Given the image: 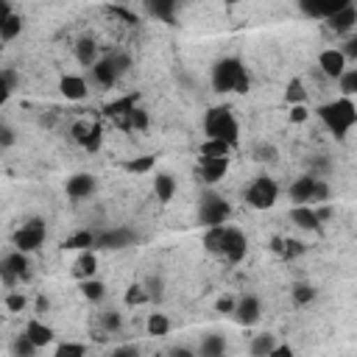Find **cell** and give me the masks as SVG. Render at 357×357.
<instances>
[{"label": "cell", "mask_w": 357, "mask_h": 357, "mask_svg": "<svg viewBox=\"0 0 357 357\" xmlns=\"http://www.w3.org/2000/svg\"><path fill=\"white\" fill-rule=\"evenodd\" d=\"M315 114L321 117V123H324V126H326L337 139H346L349 128L357 123V106H354V100H351V98H343V95H340L337 100L321 103Z\"/></svg>", "instance_id": "cell-1"}, {"label": "cell", "mask_w": 357, "mask_h": 357, "mask_svg": "<svg viewBox=\"0 0 357 357\" xmlns=\"http://www.w3.org/2000/svg\"><path fill=\"white\" fill-rule=\"evenodd\" d=\"M248 73L243 67L240 59L234 56H226V59H218L212 64V89L226 95V92H248Z\"/></svg>", "instance_id": "cell-2"}, {"label": "cell", "mask_w": 357, "mask_h": 357, "mask_svg": "<svg viewBox=\"0 0 357 357\" xmlns=\"http://www.w3.org/2000/svg\"><path fill=\"white\" fill-rule=\"evenodd\" d=\"M204 134H206V139H223V142H229L234 148L237 145V134H240L234 112L229 106H212L204 114Z\"/></svg>", "instance_id": "cell-3"}, {"label": "cell", "mask_w": 357, "mask_h": 357, "mask_svg": "<svg viewBox=\"0 0 357 357\" xmlns=\"http://www.w3.org/2000/svg\"><path fill=\"white\" fill-rule=\"evenodd\" d=\"M229 215H231V206H229V201H223V195H218V192L201 195V204H198V223L201 226H206V229L226 226Z\"/></svg>", "instance_id": "cell-4"}, {"label": "cell", "mask_w": 357, "mask_h": 357, "mask_svg": "<svg viewBox=\"0 0 357 357\" xmlns=\"http://www.w3.org/2000/svg\"><path fill=\"white\" fill-rule=\"evenodd\" d=\"M279 198V184L271 176H257L245 190V204L254 209H271Z\"/></svg>", "instance_id": "cell-5"}, {"label": "cell", "mask_w": 357, "mask_h": 357, "mask_svg": "<svg viewBox=\"0 0 357 357\" xmlns=\"http://www.w3.org/2000/svg\"><path fill=\"white\" fill-rule=\"evenodd\" d=\"M11 243H14V251H22V254L36 251V248L45 243V220H42V218L25 220V223L11 234Z\"/></svg>", "instance_id": "cell-6"}, {"label": "cell", "mask_w": 357, "mask_h": 357, "mask_svg": "<svg viewBox=\"0 0 357 357\" xmlns=\"http://www.w3.org/2000/svg\"><path fill=\"white\" fill-rule=\"evenodd\" d=\"M0 276L6 287H14L17 282H22L28 276V254L22 251H8L0 262Z\"/></svg>", "instance_id": "cell-7"}, {"label": "cell", "mask_w": 357, "mask_h": 357, "mask_svg": "<svg viewBox=\"0 0 357 357\" xmlns=\"http://www.w3.org/2000/svg\"><path fill=\"white\" fill-rule=\"evenodd\" d=\"M134 243H137V234L126 226H114V229L95 234V248H106V251H120V248H128Z\"/></svg>", "instance_id": "cell-8"}, {"label": "cell", "mask_w": 357, "mask_h": 357, "mask_svg": "<svg viewBox=\"0 0 357 357\" xmlns=\"http://www.w3.org/2000/svg\"><path fill=\"white\" fill-rule=\"evenodd\" d=\"M346 6H349V0H298L301 14L312 17V20H332Z\"/></svg>", "instance_id": "cell-9"}, {"label": "cell", "mask_w": 357, "mask_h": 357, "mask_svg": "<svg viewBox=\"0 0 357 357\" xmlns=\"http://www.w3.org/2000/svg\"><path fill=\"white\" fill-rule=\"evenodd\" d=\"M318 70L326 75V78H332V81H337L349 67H346V56L340 53V47H329V50H321V56H318Z\"/></svg>", "instance_id": "cell-10"}, {"label": "cell", "mask_w": 357, "mask_h": 357, "mask_svg": "<svg viewBox=\"0 0 357 357\" xmlns=\"http://www.w3.org/2000/svg\"><path fill=\"white\" fill-rule=\"evenodd\" d=\"M259 318H262V304H259V298L251 296V293L240 296V298H237V310H234V321H237L240 326H254Z\"/></svg>", "instance_id": "cell-11"}, {"label": "cell", "mask_w": 357, "mask_h": 357, "mask_svg": "<svg viewBox=\"0 0 357 357\" xmlns=\"http://www.w3.org/2000/svg\"><path fill=\"white\" fill-rule=\"evenodd\" d=\"M245 248H248V240H245V234H243L240 229H234V226H226V245H223V259H226V262H231V265H237V262L245 257Z\"/></svg>", "instance_id": "cell-12"}, {"label": "cell", "mask_w": 357, "mask_h": 357, "mask_svg": "<svg viewBox=\"0 0 357 357\" xmlns=\"http://www.w3.org/2000/svg\"><path fill=\"white\" fill-rule=\"evenodd\" d=\"M64 190H67V195H70V198L81 201V198H89V195L98 190V178H95L92 173H75V176H70V178H67Z\"/></svg>", "instance_id": "cell-13"}, {"label": "cell", "mask_w": 357, "mask_h": 357, "mask_svg": "<svg viewBox=\"0 0 357 357\" xmlns=\"http://www.w3.org/2000/svg\"><path fill=\"white\" fill-rule=\"evenodd\" d=\"M315 176L312 173H304L298 176L293 184H290V201L296 206H312V190H315Z\"/></svg>", "instance_id": "cell-14"}, {"label": "cell", "mask_w": 357, "mask_h": 357, "mask_svg": "<svg viewBox=\"0 0 357 357\" xmlns=\"http://www.w3.org/2000/svg\"><path fill=\"white\" fill-rule=\"evenodd\" d=\"M226 170H229V159H201L195 167V176L204 184H215L226 176Z\"/></svg>", "instance_id": "cell-15"}, {"label": "cell", "mask_w": 357, "mask_h": 357, "mask_svg": "<svg viewBox=\"0 0 357 357\" xmlns=\"http://www.w3.org/2000/svg\"><path fill=\"white\" fill-rule=\"evenodd\" d=\"M137 98H139V95L134 92V95H126V98H117V100L106 103V106H103L106 117H114V120H120L123 128H128V114L137 109Z\"/></svg>", "instance_id": "cell-16"}, {"label": "cell", "mask_w": 357, "mask_h": 357, "mask_svg": "<svg viewBox=\"0 0 357 357\" xmlns=\"http://www.w3.org/2000/svg\"><path fill=\"white\" fill-rule=\"evenodd\" d=\"M354 25H357V6L354 3H349L346 8H340L332 20H326V28L335 31V33H351Z\"/></svg>", "instance_id": "cell-17"}, {"label": "cell", "mask_w": 357, "mask_h": 357, "mask_svg": "<svg viewBox=\"0 0 357 357\" xmlns=\"http://www.w3.org/2000/svg\"><path fill=\"white\" fill-rule=\"evenodd\" d=\"M89 73H92V81H95L98 86H103V89H112V86L117 84V78H120L109 56H103V59H100V61H98V64H95Z\"/></svg>", "instance_id": "cell-18"}, {"label": "cell", "mask_w": 357, "mask_h": 357, "mask_svg": "<svg viewBox=\"0 0 357 357\" xmlns=\"http://www.w3.org/2000/svg\"><path fill=\"white\" fill-rule=\"evenodd\" d=\"M59 92L67 98V100H84L86 98V81L81 75H61L59 81Z\"/></svg>", "instance_id": "cell-19"}, {"label": "cell", "mask_w": 357, "mask_h": 357, "mask_svg": "<svg viewBox=\"0 0 357 357\" xmlns=\"http://www.w3.org/2000/svg\"><path fill=\"white\" fill-rule=\"evenodd\" d=\"M95 271H98V257L95 251H81L78 259L73 262V276L78 282H86V279H95Z\"/></svg>", "instance_id": "cell-20"}, {"label": "cell", "mask_w": 357, "mask_h": 357, "mask_svg": "<svg viewBox=\"0 0 357 357\" xmlns=\"http://www.w3.org/2000/svg\"><path fill=\"white\" fill-rule=\"evenodd\" d=\"M290 220L298 229H304V231H318L321 229V220L315 215V206H293L290 209Z\"/></svg>", "instance_id": "cell-21"}, {"label": "cell", "mask_w": 357, "mask_h": 357, "mask_svg": "<svg viewBox=\"0 0 357 357\" xmlns=\"http://www.w3.org/2000/svg\"><path fill=\"white\" fill-rule=\"evenodd\" d=\"M75 59H78V64H84V67H95L100 59H98V45H95V39L92 36H81L78 42H75Z\"/></svg>", "instance_id": "cell-22"}, {"label": "cell", "mask_w": 357, "mask_h": 357, "mask_svg": "<svg viewBox=\"0 0 357 357\" xmlns=\"http://www.w3.org/2000/svg\"><path fill=\"white\" fill-rule=\"evenodd\" d=\"M25 335L42 349V346H47L50 340H53V329L45 324V321H39V318H31L28 324H25Z\"/></svg>", "instance_id": "cell-23"}, {"label": "cell", "mask_w": 357, "mask_h": 357, "mask_svg": "<svg viewBox=\"0 0 357 357\" xmlns=\"http://www.w3.org/2000/svg\"><path fill=\"white\" fill-rule=\"evenodd\" d=\"M153 192H156L159 204H167L176 195V178L170 173H156L153 176Z\"/></svg>", "instance_id": "cell-24"}, {"label": "cell", "mask_w": 357, "mask_h": 357, "mask_svg": "<svg viewBox=\"0 0 357 357\" xmlns=\"http://www.w3.org/2000/svg\"><path fill=\"white\" fill-rule=\"evenodd\" d=\"M223 245H226V226H215L204 231V248L215 257H223Z\"/></svg>", "instance_id": "cell-25"}, {"label": "cell", "mask_w": 357, "mask_h": 357, "mask_svg": "<svg viewBox=\"0 0 357 357\" xmlns=\"http://www.w3.org/2000/svg\"><path fill=\"white\" fill-rule=\"evenodd\" d=\"M198 357H226V337L223 335H206L198 346Z\"/></svg>", "instance_id": "cell-26"}, {"label": "cell", "mask_w": 357, "mask_h": 357, "mask_svg": "<svg viewBox=\"0 0 357 357\" xmlns=\"http://www.w3.org/2000/svg\"><path fill=\"white\" fill-rule=\"evenodd\" d=\"M64 248H67V251H92V248H95V231L81 229V231L70 234V237L64 240Z\"/></svg>", "instance_id": "cell-27"}, {"label": "cell", "mask_w": 357, "mask_h": 357, "mask_svg": "<svg viewBox=\"0 0 357 357\" xmlns=\"http://www.w3.org/2000/svg\"><path fill=\"white\" fill-rule=\"evenodd\" d=\"M279 346L276 335L271 332H262V335H254L251 337V357H271V351Z\"/></svg>", "instance_id": "cell-28"}, {"label": "cell", "mask_w": 357, "mask_h": 357, "mask_svg": "<svg viewBox=\"0 0 357 357\" xmlns=\"http://www.w3.org/2000/svg\"><path fill=\"white\" fill-rule=\"evenodd\" d=\"M17 84H20L17 70H14V67H3V73H0V106L8 103V98H11L14 89H17Z\"/></svg>", "instance_id": "cell-29"}, {"label": "cell", "mask_w": 357, "mask_h": 357, "mask_svg": "<svg viewBox=\"0 0 357 357\" xmlns=\"http://www.w3.org/2000/svg\"><path fill=\"white\" fill-rule=\"evenodd\" d=\"M231 145L223 139H204L201 142V159H229Z\"/></svg>", "instance_id": "cell-30"}, {"label": "cell", "mask_w": 357, "mask_h": 357, "mask_svg": "<svg viewBox=\"0 0 357 357\" xmlns=\"http://www.w3.org/2000/svg\"><path fill=\"white\" fill-rule=\"evenodd\" d=\"M22 14H8V17H3L0 20V39L3 42H11V39H17L20 33H22Z\"/></svg>", "instance_id": "cell-31"}, {"label": "cell", "mask_w": 357, "mask_h": 357, "mask_svg": "<svg viewBox=\"0 0 357 357\" xmlns=\"http://www.w3.org/2000/svg\"><path fill=\"white\" fill-rule=\"evenodd\" d=\"M145 329H148V335H153V337H165V335L170 332V318H167L165 312H151L148 321H145Z\"/></svg>", "instance_id": "cell-32"}, {"label": "cell", "mask_w": 357, "mask_h": 357, "mask_svg": "<svg viewBox=\"0 0 357 357\" xmlns=\"http://www.w3.org/2000/svg\"><path fill=\"white\" fill-rule=\"evenodd\" d=\"M145 11H148L151 17H159L162 22H173V11H176V3H170V0L145 3Z\"/></svg>", "instance_id": "cell-33"}, {"label": "cell", "mask_w": 357, "mask_h": 357, "mask_svg": "<svg viewBox=\"0 0 357 357\" xmlns=\"http://www.w3.org/2000/svg\"><path fill=\"white\" fill-rule=\"evenodd\" d=\"M81 296H84L86 301L98 304V301H103V296H106V284H103L100 279H86V282H81Z\"/></svg>", "instance_id": "cell-34"}, {"label": "cell", "mask_w": 357, "mask_h": 357, "mask_svg": "<svg viewBox=\"0 0 357 357\" xmlns=\"http://www.w3.org/2000/svg\"><path fill=\"white\" fill-rule=\"evenodd\" d=\"M290 296H293V301L298 304V307H304V304H312L315 301V287L310 284V282H296L293 287H290Z\"/></svg>", "instance_id": "cell-35"}, {"label": "cell", "mask_w": 357, "mask_h": 357, "mask_svg": "<svg viewBox=\"0 0 357 357\" xmlns=\"http://www.w3.org/2000/svg\"><path fill=\"white\" fill-rule=\"evenodd\" d=\"M36 349H39V346H36L25 332L11 340V354H14V357H36Z\"/></svg>", "instance_id": "cell-36"}, {"label": "cell", "mask_w": 357, "mask_h": 357, "mask_svg": "<svg viewBox=\"0 0 357 357\" xmlns=\"http://www.w3.org/2000/svg\"><path fill=\"white\" fill-rule=\"evenodd\" d=\"M284 100H287L290 106H304V100H307V89H304L301 78H293V81L287 84V89H284Z\"/></svg>", "instance_id": "cell-37"}, {"label": "cell", "mask_w": 357, "mask_h": 357, "mask_svg": "<svg viewBox=\"0 0 357 357\" xmlns=\"http://www.w3.org/2000/svg\"><path fill=\"white\" fill-rule=\"evenodd\" d=\"M337 86H340L343 98L357 95V67H349V70H346V73L337 78Z\"/></svg>", "instance_id": "cell-38"}, {"label": "cell", "mask_w": 357, "mask_h": 357, "mask_svg": "<svg viewBox=\"0 0 357 357\" xmlns=\"http://www.w3.org/2000/svg\"><path fill=\"white\" fill-rule=\"evenodd\" d=\"M92 131H95V126H89L86 120H78V123H73V128H70V134H73V139L78 142V145H89V139H92Z\"/></svg>", "instance_id": "cell-39"}, {"label": "cell", "mask_w": 357, "mask_h": 357, "mask_svg": "<svg viewBox=\"0 0 357 357\" xmlns=\"http://www.w3.org/2000/svg\"><path fill=\"white\" fill-rule=\"evenodd\" d=\"M53 357H86V346L84 343H75V340H67V343H59Z\"/></svg>", "instance_id": "cell-40"}, {"label": "cell", "mask_w": 357, "mask_h": 357, "mask_svg": "<svg viewBox=\"0 0 357 357\" xmlns=\"http://www.w3.org/2000/svg\"><path fill=\"white\" fill-rule=\"evenodd\" d=\"M142 287L148 290V298H151V301H159V298L165 296V282H162V276H156V273H151V276L142 282Z\"/></svg>", "instance_id": "cell-41"}, {"label": "cell", "mask_w": 357, "mask_h": 357, "mask_svg": "<svg viewBox=\"0 0 357 357\" xmlns=\"http://www.w3.org/2000/svg\"><path fill=\"white\" fill-rule=\"evenodd\" d=\"M254 159L257 162H276L279 159V148L271 145V142H259V145H254Z\"/></svg>", "instance_id": "cell-42"}, {"label": "cell", "mask_w": 357, "mask_h": 357, "mask_svg": "<svg viewBox=\"0 0 357 357\" xmlns=\"http://www.w3.org/2000/svg\"><path fill=\"white\" fill-rule=\"evenodd\" d=\"M153 165H156V156H137V159L126 162V170L128 173H148V170H153Z\"/></svg>", "instance_id": "cell-43"}, {"label": "cell", "mask_w": 357, "mask_h": 357, "mask_svg": "<svg viewBox=\"0 0 357 357\" xmlns=\"http://www.w3.org/2000/svg\"><path fill=\"white\" fill-rule=\"evenodd\" d=\"M145 301H151V298H148V290L142 284H131L126 290V304L128 307H137V304H145Z\"/></svg>", "instance_id": "cell-44"}, {"label": "cell", "mask_w": 357, "mask_h": 357, "mask_svg": "<svg viewBox=\"0 0 357 357\" xmlns=\"http://www.w3.org/2000/svg\"><path fill=\"white\" fill-rule=\"evenodd\" d=\"M109 59H112V64H114L117 75L128 73V67H131V56H128V53H123V50H112V53H109Z\"/></svg>", "instance_id": "cell-45"}, {"label": "cell", "mask_w": 357, "mask_h": 357, "mask_svg": "<svg viewBox=\"0 0 357 357\" xmlns=\"http://www.w3.org/2000/svg\"><path fill=\"white\" fill-rule=\"evenodd\" d=\"M128 128H134V131H145V128H148V112L137 106V109L128 114Z\"/></svg>", "instance_id": "cell-46"}, {"label": "cell", "mask_w": 357, "mask_h": 357, "mask_svg": "<svg viewBox=\"0 0 357 357\" xmlns=\"http://www.w3.org/2000/svg\"><path fill=\"white\" fill-rule=\"evenodd\" d=\"M100 324H103L106 332H117V329L123 326V315H120L117 310H106L103 318H100Z\"/></svg>", "instance_id": "cell-47"}, {"label": "cell", "mask_w": 357, "mask_h": 357, "mask_svg": "<svg viewBox=\"0 0 357 357\" xmlns=\"http://www.w3.org/2000/svg\"><path fill=\"white\" fill-rule=\"evenodd\" d=\"M307 251V245L301 243V240H284V251H282V257L284 259H296V257H301Z\"/></svg>", "instance_id": "cell-48"}, {"label": "cell", "mask_w": 357, "mask_h": 357, "mask_svg": "<svg viewBox=\"0 0 357 357\" xmlns=\"http://www.w3.org/2000/svg\"><path fill=\"white\" fill-rule=\"evenodd\" d=\"M329 195H332L329 184L324 178H318L315 181V190H312V204H324V201H329Z\"/></svg>", "instance_id": "cell-49"}, {"label": "cell", "mask_w": 357, "mask_h": 357, "mask_svg": "<svg viewBox=\"0 0 357 357\" xmlns=\"http://www.w3.org/2000/svg\"><path fill=\"white\" fill-rule=\"evenodd\" d=\"M25 304H28V298L22 293H8L6 296V310H11V312H22Z\"/></svg>", "instance_id": "cell-50"}, {"label": "cell", "mask_w": 357, "mask_h": 357, "mask_svg": "<svg viewBox=\"0 0 357 357\" xmlns=\"http://www.w3.org/2000/svg\"><path fill=\"white\" fill-rule=\"evenodd\" d=\"M340 53L346 56V61H349V59H354V61H357V33H349V36H346V42H343Z\"/></svg>", "instance_id": "cell-51"}, {"label": "cell", "mask_w": 357, "mask_h": 357, "mask_svg": "<svg viewBox=\"0 0 357 357\" xmlns=\"http://www.w3.org/2000/svg\"><path fill=\"white\" fill-rule=\"evenodd\" d=\"M109 357H139V346H134V343H123V346L112 349Z\"/></svg>", "instance_id": "cell-52"}, {"label": "cell", "mask_w": 357, "mask_h": 357, "mask_svg": "<svg viewBox=\"0 0 357 357\" xmlns=\"http://www.w3.org/2000/svg\"><path fill=\"white\" fill-rule=\"evenodd\" d=\"M14 145V128L8 123H0V148H11Z\"/></svg>", "instance_id": "cell-53"}, {"label": "cell", "mask_w": 357, "mask_h": 357, "mask_svg": "<svg viewBox=\"0 0 357 357\" xmlns=\"http://www.w3.org/2000/svg\"><path fill=\"white\" fill-rule=\"evenodd\" d=\"M215 310H218V312H229V315H234V310H237V301H234L231 296H223V298H218Z\"/></svg>", "instance_id": "cell-54"}, {"label": "cell", "mask_w": 357, "mask_h": 357, "mask_svg": "<svg viewBox=\"0 0 357 357\" xmlns=\"http://www.w3.org/2000/svg\"><path fill=\"white\" fill-rule=\"evenodd\" d=\"M100 142H103V131H100V126H95V131H92V139H89V145H86V151H89V153H95V151L100 148Z\"/></svg>", "instance_id": "cell-55"}, {"label": "cell", "mask_w": 357, "mask_h": 357, "mask_svg": "<svg viewBox=\"0 0 357 357\" xmlns=\"http://www.w3.org/2000/svg\"><path fill=\"white\" fill-rule=\"evenodd\" d=\"M167 357H198V351H192V349H187V346H173V349L167 351Z\"/></svg>", "instance_id": "cell-56"}, {"label": "cell", "mask_w": 357, "mask_h": 357, "mask_svg": "<svg viewBox=\"0 0 357 357\" xmlns=\"http://www.w3.org/2000/svg\"><path fill=\"white\" fill-rule=\"evenodd\" d=\"M307 120V109L304 106H290V123H304Z\"/></svg>", "instance_id": "cell-57"}, {"label": "cell", "mask_w": 357, "mask_h": 357, "mask_svg": "<svg viewBox=\"0 0 357 357\" xmlns=\"http://www.w3.org/2000/svg\"><path fill=\"white\" fill-rule=\"evenodd\" d=\"M271 357H296V354H293V349H290V346L279 343V346H276V349L271 351Z\"/></svg>", "instance_id": "cell-58"}, {"label": "cell", "mask_w": 357, "mask_h": 357, "mask_svg": "<svg viewBox=\"0 0 357 357\" xmlns=\"http://www.w3.org/2000/svg\"><path fill=\"white\" fill-rule=\"evenodd\" d=\"M109 11L117 14V17H123V20H128V22H137V17H134L131 11H126V8H117V6H114V8H109Z\"/></svg>", "instance_id": "cell-59"}, {"label": "cell", "mask_w": 357, "mask_h": 357, "mask_svg": "<svg viewBox=\"0 0 357 357\" xmlns=\"http://www.w3.org/2000/svg\"><path fill=\"white\" fill-rule=\"evenodd\" d=\"M315 215H318V220H329V218H332V206H326V204H324V206H318V209H315Z\"/></svg>", "instance_id": "cell-60"}, {"label": "cell", "mask_w": 357, "mask_h": 357, "mask_svg": "<svg viewBox=\"0 0 357 357\" xmlns=\"http://www.w3.org/2000/svg\"><path fill=\"white\" fill-rule=\"evenodd\" d=\"M271 251H273V254H282V251H284V240H282V237H273V240H271Z\"/></svg>", "instance_id": "cell-61"}, {"label": "cell", "mask_w": 357, "mask_h": 357, "mask_svg": "<svg viewBox=\"0 0 357 357\" xmlns=\"http://www.w3.org/2000/svg\"><path fill=\"white\" fill-rule=\"evenodd\" d=\"M47 307H50V301L45 296H36V312L42 315V312H47Z\"/></svg>", "instance_id": "cell-62"}]
</instances>
